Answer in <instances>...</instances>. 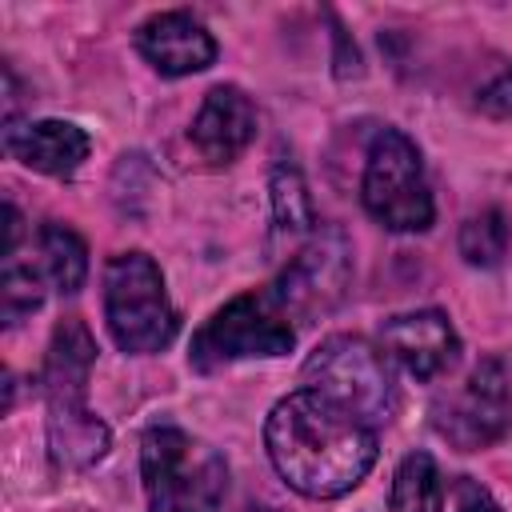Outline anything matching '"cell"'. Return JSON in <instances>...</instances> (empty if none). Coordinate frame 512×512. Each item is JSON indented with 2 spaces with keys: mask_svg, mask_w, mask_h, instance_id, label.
<instances>
[{
  "mask_svg": "<svg viewBox=\"0 0 512 512\" xmlns=\"http://www.w3.org/2000/svg\"><path fill=\"white\" fill-rule=\"evenodd\" d=\"M4 148L24 168L44 176H72L88 160V132L72 120H32V124H4Z\"/></svg>",
  "mask_w": 512,
  "mask_h": 512,
  "instance_id": "cell-13",
  "label": "cell"
},
{
  "mask_svg": "<svg viewBox=\"0 0 512 512\" xmlns=\"http://www.w3.org/2000/svg\"><path fill=\"white\" fill-rule=\"evenodd\" d=\"M32 260L44 276L48 288H56L60 296L80 292L84 276H88V248L84 240L68 228V224H40L36 240H32Z\"/></svg>",
  "mask_w": 512,
  "mask_h": 512,
  "instance_id": "cell-14",
  "label": "cell"
},
{
  "mask_svg": "<svg viewBox=\"0 0 512 512\" xmlns=\"http://www.w3.org/2000/svg\"><path fill=\"white\" fill-rule=\"evenodd\" d=\"M304 388L324 396L328 404L352 412L364 424H384L396 412V380L388 356L364 336H328L312 348L300 372Z\"/></svg>",
  "mask_w": 512,
  "mask_h": 512,
  "instance_id": "cell-5",
  "label": "cell"
},
{
  "mask_svg": "<svg viewBox=\"0 0 512 512\" xmlns=\"http://www.w3.org/2000/svg\"><path fill=\"white\" fill-rule=\"evenodd\" d=\"M460 256L472 264V268H496L504 264L508 256V244H512V224L500 208H484L476 216H468L460 224Z\"/></svg>",
  "mask_w": 512,
  "mask_h": 512,
  "instance_id": "cell-18",
  "label": "cell"
},
{
  "mask_svg": "<svg viewBox=\"0 0 512 512\" xmlns=\"http://www.w3.org/2000/svg\"><path fill=\"white\" fill-rule=\"evenodd\" d=\"M272 220L276 232L284 236H300V232H316V208H312V192L300 176L296 164H276L272 168Z\"/></svg>",
  "mask_w": 512,
  "mask_h": 512,
  "instance_id": "cell-17",
  "label": "cell"
},
{
  "mask_svg": "<svg viewBox=\"0 0 512 512\" xmlns=\"http://www.w3.org/2000/svg\"><path fill=\"white\" fill-rule=\"evenodd\" d=\"M380 348L416 380H436L460 360V336L440 308L400 312L380 324Z\"/></svg>",
  "mask_w": 512,
  "mask_h": 512,
  "instance_id": "cell-10",
  "label": "cell"
},
{
  "mask_svg": "<svg viewBox=\"0 0 512 512\" xmlns=\"http://www.w3.org/2000/svg\"><path fill=\"white\" fill-rule=\"evenodd\" d=\"M364 212L388 232H424L432 228L436 204L428 192L420 148L400 128H380L368 144L364 176H360Z\"/></svg>",
  "mask_w": 512,
  "mask_h": 512,
  "instance_id": "cell-7",
  "label": "cell"
},
{
  "mask_svg": "<svg viewBox=\"0 0 512 512\" xmlns=\"http://www.w3.org/2000/svg\"><path fill=\"white\" fill-rule=\"evenodd\" d=\"M264 448L292 492L308 500H336L372 472L380 440L372 424L308 388H296L268 412Z\"/></svg>",
  "mask_w": 512,
  "mask_h": 512,
  "instance_id": "cell-1",
  "label": "cell"
},
{
  "mask_svg": "<svg viewBox=\"0 0 512 512\" xmlns=\"http://www.w3.org/2000/svg\"><path fill=\"white\" fill-rule=\"evenodd\" d=\"M188 136L212 168L232 164L256 136V104L244 96V88L216 84V88H208Z\"/></svg>",
  "mask_w": 512,
  "mask_h": 512,
  "instance_id": "cell-12",
  "label": "cell"
},
{
  "mask_svg": "<svg viewBox=\"0 0 512 512\" xmlns=\"http://www.w3.org/2000/svg\"><path fill=\"white\" fill-rule=\"evenodd\" d=\"M476 108H480L484 116H496V120H508V116H512V68L496 72V76L480 88Z\"/></svg>",
  "mask_w": 512,
  "mask_h": 512,
  "instance_id": "cell-19",
  "label": "cell"
},
{
  "mask_svg": "<svg viewBox=\"0 0 512 512\" xmlns=\"http://www.w3.org/2000/svg\"><path fill=\"white\" fill-rule=\"evenodd\" d=\"M132 40L160 76H192L216 60V40L192 12H156L136 28Z\"/></svg>",
  "mask_w": 512,
  "mask_h": 512,
  "instance_id": "cell-11",
  "label": "cell"
},
{
  "mask_svg": "<svg viewBox=\"0 0 512 512\" xmlns=\"http://www.w3.org/2000/svg\"><path fill=\"white\" fill-rule=\"evenodd\" d=\"M392 512H444V476L428 452H408L392 476Z\"/></svg>",
  "mask_w": 512,
  "mask_h": 512,
  "instance_id": "cell-16",
  "label": "cell"
},
{
  "mask_svg": "<svg viewBox=\"0 0 512 512\" xmlns=\"http://www.w3.org/2000/svg\"><path fill=\"white\" fill-rule=\"evenodd\" d=\"M0 260H4V272H0V312H4V324H20L24 316H32L44 300V276L36 268V260L20 252V244H4L0 248Z\"/></svg>",
  "mask_w": 512,
  "mask_h": 512,
  "instance_id": "cell-15",
  "label": "cell"
},
{
  "mask_svg": "<svg viewBox=\"0 0 512 512\" xmlns=\"http://www.w3.org/2000/svg\"><path fill=\"white\" fill-rule=\"evenodd\" d=\"M432 428L460 452L492 448L512 428V392L500 356H484L468 380L432 404Z\"/></svg>",
  "mask_w": 512,
  "mask_h": 512,
  "instance_id": "cell-9",
  "label": "cell"
},
{
  "mask_svg": "<svg viewBox=\"0 0 512 512\" xmlns=\"http://www.w3.org/2000/svg\"><path fill=\"white\" fill-rule=\"evenodd\" d=\"M148 512H220L228 492L224 456L184 428L156 424L140 440Z\"/></svg>",
  "mask_w": 512,
  "mask_h": 512,
  "instance_id": "cell-3",
  "label": "cell"
},
{
  "mask_svg": "<svg viewBox=\"0 0 512 512\" xmlns=\"http://www.w3.org/2000/svg\"><path fill=\"white\" fill-rule=\"evenodd\" d=\"M244 512H280V508H272V504H248Z\"/></svg>",
  "mask_w": 512,
  "mask_h": 512,
  "instance_id": "cell-21",
  "label": "cell"
},
{
  "mask_svg": "<svg viewBox=\"0 0 512 512\" xmlns=\"http://www.w3.org/2000/svg\"><path fill=\"white\" fill-rule=\"evenodd\" d=\"M352 284V240L340 224H316L304 248L280 268L272 280L276 300L292 316V324H316L340 308Z\"/></svg>",
  "mask_w": 512,
  "mask_h": 512,
  "instance_id": "cell-8",
  "label": "cell"
},
{
  "mask_svg": "<svg viewBox=\"0 0 512 512\" xmlns=\"http://www.w3.org/2000/svg\"><path fill=\"white\" fill-rule=\"evenodd\" d=\"M96 364V340L84 320L68 316L56 324L44 356V408H48V456L64 472L92 468L108 444V424L88 408V380Z\"/></svg>",
  "mask_w": 512,
  "mask_h": 512,
  "instance_id": "cell-2",
  "label": "cell"
},
{
  "mask_svg": "<svg viewBox=\"0 0 512 512\" xmlns=\"http://www.w3.org/2000/svg\"><path fill=\"white\" fill-rule=\"evenodd\" d=\"M296 324L276 300L272 284L232 296L224 308H216L192 336L188 364L196 372H216L240 360H272L292 352Z\"/></svg>",
  "mask_w": 512,
  "mask_h": 512,
  "instance_id": "cell-4",
  "label": "cell"
},
{
  "mask_svg": "<svg viewBox=\"0 0 512 512\" xmlns=\"http://www.w3.org/2000/svg\"><path fill=\"white\" fill-rule=\"evenodd\" d=\"M452 512H504V508L492 500L484 484H476L472 476H460L452 484Z\"/></svg>",
  "mask_w": 512,
  "mask_h": 512,
  "instance_id": "cell-20",
  "label": "cell"
},
{
  "mask_svg": "<svg viewBox=\"0 0 512 512\" xmlns=\"http://www.w3.org/2000/svg\"><path fill=\"white\" fill-rule=\"evenodd\" d=\"M104 320L120 352L148 356L172 344L176 308L148 252H116L104 264Z\"/></svg>",
  "mask_w": 512,
  "mask_h": 512,
  "instance_id": "cell-6",
  "label": "cell"
}]
</instances>
